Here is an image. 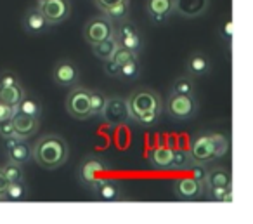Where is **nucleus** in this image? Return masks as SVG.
Returning <instances> with one entry per match:
<instances>
[{"instance_id": "7c9ffc66", "label": "nucleus", "mask_w": 253, "mask_h": 224, "mask_svg": "<svg viewBox=\"0 0 253 224\" xmlns=\"http://www.w3.org/2000/svg\"><path fill=\"white\" fill-rule=\"evenodd\" d=\"M106 96L101 91H90V116H101L106 106Z\"/></svg>"}, {"instance_id": "f3484780", "label": "nucleus", "mask_w": 253, "mask_h": 224, "mask_svg": "<svg viewBox=\"0 0 253 224\" xmlns=\"http://www.w3.org/2000/svg\"><path fill=\"white\" fill-rule=\"evenodd\" d=\"M49 28V23L43 18L42 11L39 7H32L26 11L25 18H23V30H25L28 35L32 37H39L42 33L47 32Z\"/></svg>"}, {"instance_id": "4c0bfd02", "label": "nucleus", "mask_w": 253, "mask_h": 224, "mask_svg": "<svg viewBox=\"0 0 253 224\" xmlns=\"http://www.w3.org/2000/svg\"><path fill=\"white\" fill-rule=\"evenodd\" d=\"M14 127H12L11 120H5V122H0V137L2 139H7V137H14Z\"/></svg>"}, {"instance_id": "6e6552de", "label": "nucleus", "mask_w": 253, "mask_h": 224, "mask_svg": "<svg viewBox=\"0 0 253 224\" xmlns=\"http://www.w3.org/2000/svg\"><path fill=\"white\" fill-rule=\"evenodd\" d=\"M37 7L42 11L43 18L47 19L49 26L61 25L71 14L70 0H49V2H43V4H37Z\"/></svg>"}, {"instance_id": "9d476101", "label": "nucleus", "mask_w": 253, "mask_h": 224, "mask_svg": "<svg viewBox=\"0 0 253 224\" xmlns=\"http://www.w3.org/2000/svg\"><path fill=\"white\" fill-rule=\"evenodd\" d=\"M172 191L182 202H193V200H198L203 196L205 184H201L200 181L187 175V177H179L172 182Z\"/></svg>"}, {"instance_id": "f704fd0d", "label": "nucleus", "mask_w": 253, "mask_h": 224, "mask_svg": "<svg viewBox=\"0 0 253 224\" xmlns=\"http://www.w3.org/2000/svg\"><path fill=\"white\" fill-rule=\"evenodd\" d=\"M134 57H139V56H135V54H132L128 49H125V47H122V46H118L116 47V51L113 53V56H111V59L115 61L116 64H125L126 61H130V59H134Z\"/></svg>"}, {"instance_id": "72a5a7b5", "label": "nucleus", "mask_w": 253, "mask_h": 224, "mask_svg": "<svg viewBox=\"0 0 253 224\" xmlns=\"http://www.w3.org/2000/svg\"><path fill=\"white\" fill-rule=\"evenodd\" d=\"M210 137H211V143L215 146V151H217V157H224L225 153L229 151V141L225 136L222 134H215V132H210Z\"/></svg>"}, {"instance_id": "c03bdc74", "label": "nucleus", "mask_w": 253, "mask_h": 224, "mask_svg": "<svg viewBox=\"0 0 253 224\" xmlns=\"http://www.w3.org/2000/svg\"><path fill=\"white\" fill-rule=\"evenodd\" d=\"M43 2H49V0H37V4H43Z\"/></svg>"}, {"instance_id": "20e7f679", "label": "nucleus", "mask_w": 253, "mask_h": 224, "mask_svg": "<svg viewBox=\"0 0 253 224\" xmlns=\"http://www.w3.org/2000/svg\"><path fill=\"white\" fill-rule=\"evenodd\" d=\"M118 42V46L128 49L132 54L139 56L142 53V47H144V42H142V35L137 30V26L134 23H130L128 19L125 21H120L115 25V35H113Z\"/></svg>"}, {"instance_id": "ddd939ff", "label": "nucleus", "mask_w": 253, "mask_h": 224, "mask_svg": "<svg viewBox=\"0 0 253 224\" xmlns=\"http://www.w3.org/2000/svg\"><path fill=\"white\" fill-rule=\"evenodd\" d=\"M11 122H12V127H14L16 137H19V139H30V137L35 136L40 129V118L25 115V113L18 112V110H16L14 115H12Z\"/></svg>"}, {"instance_id": "4be33fe9", "label": "nucleus", "mask_w": 253, "mask_h": 224, "mask_svg": "<svg viewBox=\"0 0 253 224\" xmlns=\"http://www.w3.org/2000/svg\"><path fill=\"white\" fill-rule=\"evenodd\" d=\"M203 195L207 200L215 203H231L232 202V186H205Z\"/></svg>"}, {"instance_id": "f257e3e1", "label": "nucleus", "mask_w": 253, "mask_h": 224, "mask_svg": "<svg viewBox=\"0 0 253 224\" xmlns=\"http://www.w3.org/2000/svg\"><path fill=\"white\" fill-rule=\"evenodd\" d=\"M70 157V148L59 134H45L32 148V158L47 170L63 167Z\"/></svg>"}, {"instance_id": "4468645a", "label": "nucleus", "mask_w": 253, "mask_h": 224, "mask_svg": "<svg viewBox=\"0 0 253 224\" xmlns=\"http://www.w3.org/2000/svg\"><path fill=\"white\" fill-rule=\"evenodd\" d=\"M102 118L109 123H123L128 120V110H126V101L123 98H108L106 99V106L102 110Z\"/></svg>"}, {"instance_id": "39448f33", "label": "nucleus", "mask_w": 253, "mask_h": 224, "mask_svg": "<svg viewBox=\"0 0 253 224\" xmlns=\"http://www.w3.org/2000/svg\"><path fill=\"white\" fill-rule=\"evenodd\" d=\"M115 35V23H111L104 14L95 16L88 19L87 25L84 26V39L88 46L99 44L106 39H111Z\"/></svg>"}, {"instance_id": "2eb2a0df", "label": "nucleus", "mask_w": 253, "mask_h": 224, "mask_svg": "<svg viewBox=\"0 0 253 224\" xmlns=\"http://www.w3.org/2000/svg\"><path fill=\"white\" fill-rule=\"evenodd\" d=\"M146 12L155 25H163L173 14V0H146Z\"/></svg>"}, {"instance_id": "e433bc0d", "label": "nucleus", "mask_w": 253, "mask_h": 224, "mask_svg": "<svg viewBox=\"0 0 253 224\" xmlns=\"http://www.w3.org/2000/svg\"><path fill=\"white\" fill-rule=\"evenodd\" d=\"M218 35H220V39L225 40V42H231L232 35H234V23H232L231 18L220 25V28H218Z\"/></svg>"}, {"instance_id": "7ed1b4c3", "label": "nucleus", "mask_w": 253, "mask_h": 224, "mask_svg": "<svg viewBox=\"0 0 253 224\" xmlns=\"http://www.w3.org/2000/svg\"><path fill=\"white\" fill-rule=\"evenodd\" d=\"M167 113L170 115V118L179 120V122H186L191 120L198 113V101L194 98V94H170L167 99Z\"/></svg>"}, {"instance_id": "dca6fc26", "label": "nucleus", "mask_w": 253, "mask_h": 224, "mask_svg": "<svg viewBox=\"0 0 253 224\" xmlns=\"http://www.w3.org/2000/svg\"><path fill=\"white\" fill-rule=\"evenodd\" d=\"M210 0H173V12L187 19L203 16L208 11Z\"/></svg>"}, {"instance_id": "c756f323", "label": "nucleus", "mask_w": 253, "mask_h": 224, "mask_svg": "<svg viewBox=\"0 0 253 224\" xmlns=\"http://www.w3.org/2000/svg\"><path fill=\"white\" fill-rule=\"evenodd\" d=\"M196 91V84H194L193 77L191 75H184V77H179L172 85V92L173 94H194Z\"/></svg>"}, {"instance_id": "f03ea898", "label": "nucleus", "mask_w": 253, "mask_h": 224, "mask_svg": "<svg viewBox=\"0 0 253 224\" xmlns=\"http://www.w3.org/2000/svg\"><path fill=\"white\" fill-rule=\"evenodd\" d=\"M126 101V110H128V118L134 120L144 112H151V110H163L162 98L156 91L153 89H135Z\"/></svg>"}, {"instance_id": "58836bf2", "label": "nucleus", "mask_w": 253, "mask_h": 224, "mask_svg": "<svg viewBox=\"0 0 253 224\" xmlns=\"http://www.w3.org/2000/svg\"><path fill=\"white\" fill-rule=\"evenodd\" d=\"M19 84V77L14 71H4L0 73V85H16Z\"/></svg>"}, {"instance_id": "37998d69", "label": "nucleus", "mask_w": 253, "mask_h": 224, "mask_svg": "<svg viewBox=\"0 0 253 224\" xmlns=\"http://www.w3.org/2000/svg\"><path fill=\"white\" fill-rule=\"evenodd\" d=\"M9 184H11V182H9V179L5 177V174L2 172V168H0V202L4 200V195H5V191H7Z\"/></svg>"}, {"instance_id": "473e14b6", "label": "nucleus", "mask_w": 253, "mask_h": 224, "mask_svg": "<svg viewBox=\"0 0 253 224\" xmlns=\"http://www.w3.org/2000/svg\"><path fill=\"white\" fill-rule=\"evenodd\" d=\"M160 115H162V110H151V112H144L139 116H135L134 122H137L142 127H153L158 123Z\"/></svg>"}, {"instance_id": "a878e982", "label": "nucleus", "mask_w": 253, "mask_h": 224, "mask_svg": "<svg viewBox=\"0 0 253 224\" xmlns=\"http://www.w3.org/2000/svg\"><path fill=\"white\" fill-rule=\"evenodd\" d=\"M101 14H104L111 23L125 21V19H128V14H130V2H123V4H116L113 7H108L104 11H101Z\"/></svg>"}, {"instance_id": "cd10ccee", "label": "nucleus", "mask_w": 253, "mask_h": 224, "mask_svg": "<svg viewBox=\"0 0 253 224\" xmlns=\"http://www.w3.org/2000/svg\"><path fill=\"white\" fill-rule=\"evenodd\" d=\"M193 165L194 160L191 157L189 150H173L172 168H175V170H189Z\"/></svg>"}, {"instance_id": "393cba45", "label": "nucleus", "mask_w": 253, "mask_h": 224, "mask_svg": "<svg viewBox=\"0 0 253 224\" xmlns=\"http://www.w3.org/2000/svg\"><path fill=\"white\" fill-rule=\"evenodd\" d=\"M16 110H18V112H21V113H25V115L40 118V113H42V105H40V101L35 98V96L25 94L21 101H19V105L16 106Z\"/></svg>"}, {"instance_id": "423d86ee", "label": "nucleus", "mask_w": 253, "mask_h": 224, "mask_svg": "<svg viewBox=\"0 0 253 224\" xmlns=\"http://www.w3.org/2000/svg\"><path fill=\"white\" fill-rule=\"evenodd\" d=\"M66 112L75 120H87L90 116V91L75 87L66 98Z\"/></svg>"}, {"instance_id": "2f4dec72", "label": "nucleus", "mask_w": 253, "mask_h": 224, "mask_svg": "<svg viewBox=\"0 0 253 224\" xmlns=\"http://www.w3.org/2000/svg\"><path fill=\"white\" fill-rule=\"evenodd\" d=\"M2 172L5 174V177L9 179V182H16V181H23L25 179V172H23V167L19 164H14V162H7L4 165Z\"/></svg>"}, {"instance_id": "bb28decb", "label": "nucleus", "mask_w": 253, "mask_h": 224, "mask_svg": "<svg viewBox=\"0 0 253 224\" xmlns=\"http://www.w3.org/2000/svg\"><path fill=\"white\" fill-rule=\"evenodd\" d=\"M26 196H28V188H26L25 179H23V181L11 182L7 186V191H5L2 202H23V200H26Z\"/></svg>"}, {"instance_id": "5701e85b", "label": "nucleus", "mask_w": 253, "mask_h": 224, "mask_svg": "<svg viewBox=\"0 0 253 224\" xmlns=\"http://www.w3.org/2000/svg\"><path fill=\"white\" fill-rule=\"evenodd\" d=\"M205 186H232V174L225 167H213L208 168V175Z\"/></svg>"}, {"instance_id": "c85d7f7f", "label": "nucleus", "mask_w": 253, "mask_h": 224, "mask_svg": "<svg viewBox=\"0 0 253 224\" xmlns=\"http://www.w3.org/2000/svg\"><path fill=\"white\" fill-rule=\"evenodd\" d=\"M139 75H141V66H139L137 57H134V59L126 61L125 64H122L118 71V78H122V80H135Z\"/></svg>"}, {"instance_id": "6ab92c4d", "label": "nucleus", "mask_w": 253, "mask_h": 224, "mask_svg": "<svg viewBox=\"0 0 253 224\" xmlns=\"http://www.w3.org/2000/svg\"><path fill=\"white\" fill-rule=\"evenodd\" d=\"M211 70V61L208 59L207 54L194 53L187 59V71L191 77H205Z\"/></svg>"}, {"instance_id": "f8f14e48", "label": "nucleus", "mask_w": 253, "mask_h": 224, "mask_svg": "<svg viewBox=\"0 0 253 224\" xmlns=\"http://www.w3.org/2000/svg\"><path fill=\"white\" fill-rule=\"evenodd\" d=\"M52 80L59 87H75L80 80V70L70 59H61L52 70Z\"/></svg>"}, {"instance_id": "a211bd4d", "label": "nucleus", "mask_w": 253, "mask_h": 224, "mask_svg": "<svg viewBox=\"0 0 253 224\" xmlns=\"http://www.w3.org/2000/svg\"><path fill=\"white\" fill-rule=\"evenodd\" d=\"M172 158H173V148H169L165 144L153 148L148 155V162L153 168L156 170H165V168H172Z\"/></svg>"}, {"instance_id": "412c9836", "label": "nucleus", "mask_w": 253, "mask_h": 224, "mask_svg": "<svg viewBox=\"0 0 253 224\" xmlns=\"http://www.w3.org/2000/svg\"><path fill=\"white\" fill-rule=\"evenodd\" d=\"M25 94H26V91L21 87V84L0 85V103H4V105L18 106Z\"/></svg>"}, {"instance_id": "aec40b11", "label": "nucleus", "mask_w": 253, "mask_h": 224, "mask_svg": "<svg viewBox=\"0 0 253 224\" xmlns=\"http://www.w3.org/2000/svg\"><path fill=\"white\" fill-rule=\"evenodd\" d=\"M5 153H7L9 162L25 165L26 162H30V158H32V146L26 143V139H18L9 150H5Z\"/></svg>"}, {"instance_id": "a19ab883", "label": "nucleus", "mask_w": 253, "mask_h": 224, "mask_svg": "<svg viewBox=\"0 0 253 224\" xmlns=\"http://www.w3.org/2000/svg\"><path fill=\"white\" fill-rule=\"evenodd\" d=\"M118 71H120V64H116L113 59H106L104 61V73L109 75L113 78H118Z\"/></svg>"}, {"instance_id": "b1692460", "label": "nucleus", "mask_w": 253, "mask_h": 224, "mask_svg": "<svg viewBox=\"0 0 253 224\" xmlns=\"http://www.w3.org/2000/svg\"><path fill=\"white\" fill-rule=\"evenodd\" d=\"M92 47V53H94V56L97 57V59L101 61H106V59H111L113 53L116 51V47H118V42H116L115 37H111V39H106L102 40V42L99 44H94Z\"/></svg>"}, {"instance_id": "9b49d317", "label": "nucleus", "mask_w": 253, "mask_h": 224, "mask_svg": "<svg viewBox=\"0 0 253 224\" xmlns=\"http://www.w3.org/2000/svg\"><path fill=\"white\" fill-rule=\"evenodd\" d=\"M88 188L92 189L95 198L101 200V202H118V200L123 198L122 184L118 181H115V179L99 177Z\"/></svg>"}, {"instance_id": "ea45409f", "label": "nucleus", "mask_w": 253, "mask_h": 224, "mask_svg": "<svg viewBox=\"0 0 253 224\" xmlns=\"http://www.w3.org/2000/svg\"><path fill=\"white\" fill-rule=\"evenodd\" d=\"M14 112H16V106H9V105H4V103H0V122L11 120Z\"/></svg>"}, {"instance_id": "1a4fd4ad", "label": "nucleus", "mask_w": 253, "mask_h": 224, "mask_svg": "<svg viewBox=\"0 0 253 224\" xmlns=\"http://www.w3.org/2000/svg\"><path fill=\"white\" fill-rule=\"evenodd\" d=\"M189 153H191V157H193L194 164H210V162L218 158L213 143H211L210 132L200 134V136L194 137V139L191 141Z\"/></svg>"}, {"instance_id": "79ce46f5", "label": "nucleus", "mask_w": 253, "mask_h": 224, "mask_svg": "<svg viewBox=\"0 0 253 224\" xmlns=\"http://www.w3.org/2000/svg\"><path fill=\"white\" fill-rule=\"evenodd\" d=\"M94 2L101 11H104L108 7H113L116 4H123V2H130V0H94Z\"/></svg>"}, {"instance_id": "0eeeda50", "label": "nucleus", "mask_w": 253, "mask_h": 224, "mask_svg": "<svg viewBox=\"0 0 253 224\" xmlns=\"http://www.w3.org/2000/svg\"><path fill=\"white\" fill-rule=\"evenodd\" d=\"M108 170H109V167L104 160H101V158H97V157H87L78 165L77 177L82 186L88 188L95 179L102 177Z\"/></svg>"}, {"instance_id": "c9c22d12", "label": "nucleus", "mask_w": 253, "mask_h": 224, "mask_svg": "<svg viewBox=\"0 0 253 224\" xmlns=\"http://www.w3.org/2000/svg\"><path fill=\"white\" fill-rule=\"evenodd\" d=\"M189 170H191V177H194L196 181H200L201 184H205V181H207V175H208L207 164H194Z\"/></svg>"}]
</instances>
